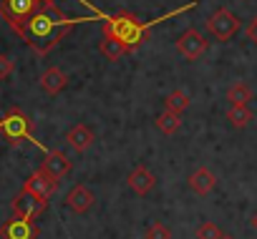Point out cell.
Here are the masks:
<instances>
[{
  "mask_svg": "<svg viewBox=\"0 0 257 239\" xmlns=\"http://www.w3.org/2000/svg\"><path fill=\"white\" fill-rule=\"evenodd\" d=\"M38 6H41V0H0V16H3V21H8V26L21 36L23 26L38 11Z\"/></svg>",
  "mask_w": 257,
  "mask_h": 239,
  "instance_id": "3",
  "label": "cell"
},
{
  "mask_svg": "<svg viewBox=\"0 0 257 239\" xmlns=\"http://www.w3.org/2000/svg\"><path fill=\"white\" fill-rule=\"evenodd\" d=\"M41 169H43L46 174H51L53 179L61 181V179L71 171V159H68L63 151H48L46 159H43V164H41Z\"/></svg>",
  "mask_w": 257,
  "mask_h": 239,
  "instance_id": "12",
  "label": "cell"
},
{
  "mask_svg": "<svg viewBox=\"0 0 257 239\" xmlns=\"http://www.w3.org/2000/svg\"><path fill=\"white\" fill-rule=\"evenodd\" d=\"M56 186H58V179H53L51 174H46L43 169H38V171H33V174L28 176V181L23 184V191L38 196L41 201H48V199L53 196Z\"/></svg>",
  "mask_w": 257,
  "mask_h": 239,
  "instance_id": "8",
  "label": "cell"
},
{
  "mask_svg": "<svg viewBox=\"0 0 257 239\" xmlns=\"http://www.w3.org/2000/svg\"><path fill=\"white\" fill-rule=\"evenodd\" d=\"M98 48H101V53H103V56H106L108 61H118V58H121L123 53H128V48H126L123 43L113 41V38H103Z\"/></svg>",
  "mask_w": 257,
  "mask_h": 239,
  "instance_id": "19",
  "label": "cell"
},
{
  "mask_svg": "<svg viewBox=\"0 0 257 239\" xmlns=\"http://www.w3.org/2000/svg\"><path fill=\"white\" fill-rule=\"evenodd\" d=\"M214 184H217V176H214L207 166H199V169L192 171V176H189V189H192L194 194H199V196H207V194L214 189Z\"/></svg>",
  "mask_w": 257,
  "mask_h": 239,
  "instance_id": "13",
  "label": "cell"
},
{
  "mask_svg": "<svg viewBox=\"0 0 257 239\" xmlns=\"http://www.w3.org/2000/svg\"><path fill=\"white\" fill-rule=\"evenodd\" d=\"M252 226H254V229H257V211H254V214H252Z\"/></svg>",
  "mask_w": 257,
  "mask_h": 239,
  "instance_id": "25",
  "label": "cell"
},
{
  "mask_svg": "<svg viewBox=\"0 0 257 239\" xmlns=\"http://www.w3.org/2000/svg\"><path fill=\"white\" fill-rule=\"evenodd\" d=\"M73 31V21L58 11V6L53 0H41L38 11L28 18V23L21 31V38L38 53L46 56L48 51H53L68 33Z\"/></svg>",
  "mask_w": 257,
  "mask_h": 239,
  "instance_id": "1",
  "label": "cell"
},
{
  "mask_svg": "<svg viewBox=\"0 0 257 239\" xmlns=\"http://www.w3.org/2000/svg\"><path fill=\"white\" fill-rule=\"evenodd\" d=\"M0 134H3L11 144H18L23 139H31L33 134V121L21 111V108H11L3 121H0Z\"/></svg>",
  "mask_w": 257,
  "mask_h": 239,
  "instance_id": "4",
  "label": "cell"
},
{
  "mask_svg": "<svg viewBox=\"0 0 257 239\" xmlns=\"http://www.w3.org/2000/svg\"><path fill=\"white\" fill-rule=\"evenodd\" d=\"M222 239H234V236H229V234H224V236H222Z\"/></svg>",
  "mask_w": 257,
  "mask_h": 239,
  "instance_id": "26",
  "label": "cell"
},
{
  "mask_svg": "<svg viewBox=\"0 0 257 239\" xmlns=\"http://www.w3.org/2000/svg\"><path fill=\"white\" fill-rule=\"evenodd\" d=\"M207 48H209V41H207L199 31H194V28L184 31V33L177 38V51H179L187 61H199V58L207 53Z\"/></svg>",
  "mask_w": 257,
  "mask_h": 239,
  "instance_id": "6",
  "label": "cell"
},
{
  "mask_svg": "<svg viewBox=\"0 0 257 239\" xmlns=\"http://www.w3.org/2000/svg\"><path fill=\"white\" fill-rule=\"evenodd\" d=\"M227 118H229V124H232L234 129H244V126H249V121H252V111H249L247 106H229V108H227Z\"/></svg>",
  "mask_w": 257,
  "mask_h": 239,
  "instance_id": "18",
  "label": "cell"
},
{
  "mask_svg": "<svg viewBox=\"0 0 257 239\" xmlns=\"http://www.w3.org/2000/svg\"><path fill=\"white\" fill-rule=\"evenodd\" d=\"M66 86H68V76H66L61 68H48V71L41 76V88H43L48 96L61 93Z\"/></svg>",
  "mask_w": 257,
  "mask_h": 239,
  "instance_id": "15",
  "label": "cell"
},
{
  "mask_svg": "<svg viewBox=\"0 0 257 239\" xmlns=\"http://www.w3.org/2000/svg\"><path fill=\"white\" fill-rule=\"evenodd\" d=\"M254 18H257V16H254Z\"/></svg>",
  "mask_w": 257,
  "mask_h": 239,
  "instance_id": "27",
  "label": "cell"
},
{
  "mask_svg": "<svg viewBox=\"0 0 257 239\" xmlns=\"http://www.w3.org/2000/svg\"><path fill=\"white\" fill-rule=\"evenodd\" d=\"M126 184H128V189H132L134 194H139V196H147L152 189H154V184H157V176L144 166V164H139L132 174L126 176Z\"/></svg>",
  "mask_w": 257,
  "mask_h": 239,
  "instance_id": "11",
  "label": "cell"
},
{
  "mask_svg": "<svg viewBox=\"0 0 257 239\" xmlns=\"http://www.w3.org/2000/svg\"><path fill=\"white\" fill-rule=\"evenodd\" d=\"M38 224L33 219H23V216H11L8 221H3L0 226V236L3 239H38Z\"/></svg>",
  "mask_w": 257,
  "mask_h": 239,
  "instance_id": "7",
  "label": "cell"
},
{
  "mask_svg": "<svg viewBox=\"0 0 257 239\" xmlns=\"http://www.w3.org/2000/svg\"><path fill=\"white\" fill-rule=\"evenodd\" d=\"M93 201H96V196H93V191H91L86 184H76V186L66 194V206H68L71 211H76V214H86V211L93 206Z\"/></svg>",
  "mask_w": 257,
  "mask_h": 239,
  "instance_id": "10",
  "label": "cell"
},
{
  "mask_svg": "<svg viewBox=\"0 0 257 239\" xmlns=\"http://www.w3.org/2000/svg\"><path fill=\"white\" fill-rule=\"evenodd\" d=\"M157 129L162 131V134H167V136H172V134H177L179 131V126H182V113H177V111H162L159 116H157Z\"/></svg>",
  "mask_w": 257,
  "mask_h": 239,
  "instance_id": "16",
  "label": "cell"
},
{
  "mask_svg": "<svg viewBox=\"0 0 257 239\" xmlns=\"http://www.w3.org/2000/svg\"><path fill=\"white\" fill-rule=\"evenodd\" d=\"M11 73H13V61H11V56L0 53V78H8Z\"/></svg>",
  "mask_w": 257,
  "mask_h": 239,
  "instance_id": "23",
  "label": "cell"
},
{
  "mask_svg": "<svg viewBox=\"0 0 257 239\" xmlns=\"http://www.w3.org/2000/svg\"><path fill=\"white\" fill-rule=\"evenodd\" d=\"M247 38H249L252 43H257V18H254V21L247 26Z\"/></svg>",
  "mask_w": 257,
  "mask_h": 239,
  "instance_id": "24",
  "label": "cell"
},
{
  "mask_svg": "<svg viewBox=\"0 0 257 239\" xmlns=\"http://www.w3.org/2000/svg\"><path fill=\"white\" fill-rule=\"evenodd\" d=\"M93 139H96V136H93V131H91L86 124H76V126L66 134L68 146H71V149H76L78 154H81V151H86V149L93 144Z\"/></svg>",
  "mask_w": 257,
  "mask_h": 239,
  "instance_id": "14",
  "label": "cell"
},
{
  "mask_svg": "<svg viewBox=\"0 0 257 239\" xmlns=\"http://www.w3.org/2000/svg\"><path fill=\"white\" fill-rule=\"evenodd\" d=\"M227 101L232 106H247L252 101V88L244 83V81H237L227 88Z\"/></svg>",
  "mask_w": 257,
  "mask_h": 239,
  "instance_id": "17",
  "label": "cell"
},
{
  "mask_svg": "<svg viewBox=\"0 0 257 239\" xmlns=\"http://www.w3.org/2000/svg\"><path fill=\"white\" fill-rule=\"evenodd\" d=\"M207 31H209V36H212L214 41L227 43V41L239 31V21H237V16H234L232 11L219 8V11H214V13L207 18Z\"/></svg>",
  "mask_w": 257,
  "mask_h": 239,
  "instance_id": "5",
  "label": "cell"
},
{
  "mask_svg": "<svg viewBox=\"0 0 257 239\" xmlns=\"http://www.w3.org/2000/svg\"><path fill=\"white\" fill-rule=\"evenodd\" d=\"M194 236H197V239H222L224 231H222L214 221H204V224H199V229H197Z\"/></svg>",
  "mask_w": 257,
  "mask_h": 239,
  "instance_id": "21",
  "label": "cell"
},
{
  "mask_svg": "<svg viewBox=\"0 0 257 239\" xmlns=\"http://www.w3.org/2000/svg\"><path fill=\"white\" fill-rule=\"evenodd\" d=\"M189 103H192V101H189V96H187L184 91H179V88H177V91H172V93L164 98V106H167L169 111H177V113L187 111V108H189Z\"/></svg>",
  "mask_w": 257,
  "mask_h": 239,
  "instance_id": "20",
  "label": "cell"
},
{
  "mask_svg": "<svg viewBox=\"0 0 257 239\" xmlns=\"http://www.w3.org/2000/svg\"><path fill=\"white\" fill-rule=\"evenodd\" d=\"M103 38H113L123 43L128 51L139 48L144 41H149V23H139L132 13H113L101 26Z\"/></svg>",
  "mask_w": 257,
  "mask_h": 239,
  "instance_id": "2",
  "label": "cell"
},
{
  "mask_svg": "<svg viewBox=\"0 0 257 239\" xmlns=\"http://www.w3.org/2000/svg\"><path fill=\"white\" fill-rule=\"evenodd\" d=\"M169 236H172V231H169V226L162 224V221L149 224V226H147V234H144V239H169Z\"/></svg>",
  "mask_w": 257,
  "mask_h": 239,
  "instance_id": "22",
  "label": "cell"
},
{
  "mask_svg": "<svg viewBox=\"0 0 257 239\" xmlns=\"http://www.w3.org/2000/svg\"><path fill=\"white\" fill-rule=\"evenodd\" d=\"M46 206H48V201H41L38 196H33L28 191H21L13 199V214L23 216V219H38L46 211Z\"/></svg>",
  "mask_w": 257,
  "mask_h": 239,
  "instance_id": "9",
  "label": "cell"
}]
</instances>
